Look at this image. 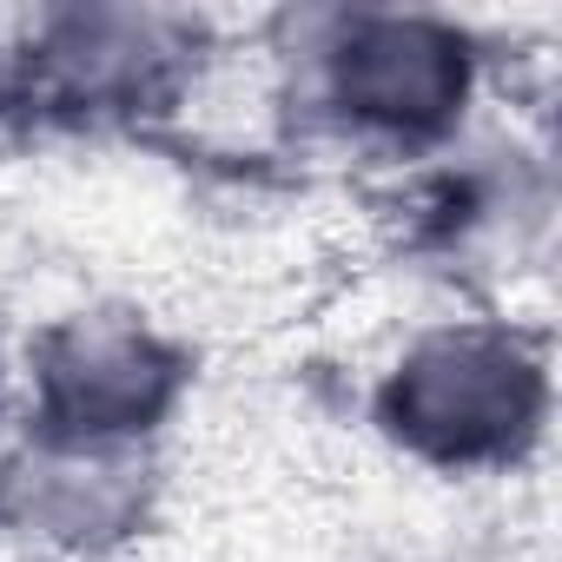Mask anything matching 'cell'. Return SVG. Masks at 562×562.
<instances>
[{"instance_id":"277c9868","label":"cell","mask_w":562,"mask_h":562,"mask_svg":"<svg viewBox=\"0 0 562 562\" xmlns=\"http://www.w3.org/2000/svg\"><path fill=\"white\" fill-rule=\"evenodd\" d=\"M166 54L179 47L146 14H67L47 41V60L74 93H139L166 67Z\"/></svg>"},{"instance_id":"3957f363","label":"cell","mask_w":562,"mask_h":562,"mask_svg":"<svg viewBox=\"0 0 562 562\" xmlns=\"http://www.w3.org/2000/svg\"><path fill=\"white\" fill-rule=\"evenodd\" d=\"M470 87L463 41L437 21L364 14L331 47V93L351 120L378 133H437Z\"/></svg>"},{"instance_id":"7a4b0ae2","label":"cell","mask_w":562,"mask_h":562,"mask_svg":"<svg viewBox=\"0 0 562 562\" xmlns=\"http://www.w3.org/2000/svg\"><path fill=\"white\" fill-rule=\"evenodd\" d=\"M41 417L60 450H106L146 430L179 384L172 351L126 318H74L41 338Z\"/></svg>"},{"instance_id":"6da1fadb","label":"cell","mask_w":562,"mask_h":562,"mask_svg":"<svg viewBox=\"0 0 562 562\" xmlns=\"http://www.w3.org/2000/svg\"><path fill=\"white\" fill-rule=\"evenodd\" d=\"M542 417V371L503 331H443L404 358L384 391V424L417 457L490 463L509 457Z\"/></svg>"}]
</instances>
